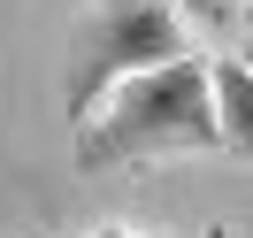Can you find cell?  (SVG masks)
<instances>
[{
  "label": "cell",
  "mask_w": 253,
  "mask_h": 238,
  "mask_svg": "<svg viewBox=\"0 0 253 238\" xmlns=\"http://www.w3.org/2000/svg\"><path fill=\"white\" fill-rule=\"evenodd\" d=\"M215 146V100H207V54H176L138 77L108 85L77 123V169H130L161 154H207Z\"/></svg>",
  "instance_id": "6da1fadb"
},
{
  "label": "cell",
  "mask_w": 253,
  "mask_h": 238,
  "mask_svg": "<svg viewBox=\"0 0 253 238\" xmlns=\"http://www.w3.org/2000/svg\"><path fill=\"white\" fill-rule=\"evenodd\" d=\"M176 54H192L176 0H92L77 16V31H69V77H62L69 123H84L108 85L138 77L154 62H176Z\"/></svg>",
  "instance_id": "7a4b0ae2"
},
{
  "label": "cell",
  "mask_w": 253,
  "mask_h": 238,
  "mask_svg": "<svg viewBox=\"0 0 253 238\" xmlns=\"http://www.w3.org/2000/svg\"><path fill=\"white\" fill-rule=\"evenodd\" d=\"M207 100H215V146L253 169V62H207Z\"/></svg>",
  "instance_id": "3957f363"
},
{
  "label": "cell",
  "mask_w": 253,
  "mask_h": 238,
  "mask_svg": "<svg viewBox=\"0 0 253 238\" xmlns=\"http://www.w3.org/2000/svg\"><path fill=\"white\" fill-rule=\"evenodd\" d=\"M184 16H200V23H230V0H176Z\"/></svg>",
  "instance_id": "277c9868"
},
{
  "label": "cell",
  "mask_w": 253,
  "mask_h": 238,
  "mask_svg": "<svg viewBox=\"0 0 253 238\" xmlns=\"http://www.w3.org/2000/svg\"><path fill=\"white\" fill-rule=\"evenodd\" d=\"M246 8V47H238V62H253V0H238Z\"/></svg>",
  "instance_id": "5b68a950"
},
{
  "label": "cell",
  "mask_w": 253,
  "mask_h": 238,
  "mask_svg": "<svg viewBox=\"0 0 253 238\" xmlns=\"http://www.w3.org/2000/svg\"><path fill=\"white\" fill-rule=\"evenodd\" d=\"M92 238H123V231H92ZM207 238H215V231H207Z\"/></svg>",
  "instance_id": "8992f818"
},
{
  "label": "cell",
  "mask_w": 253,
  "mask_h": 238,
  "mask_svg": "<svg viewBox=\"0 0 253 238\" xmlns=\"http://www.w3.org/2000/svg\"><path fill=\"white\" fill-rule=\"evenodd\" d=\"M230 8H238V0H230Z\"/></svg>",
  "instance_id": "52a82bcc"
},
{
  "label": "cell",
  "mask_w": 253,
  "mask_h": 238,
  "mask_svg": "<svg viewBox=\"0 0 253 238\" xmlns=\"http://www.w3.org/2000/svg\"><path fill=\"white\" fill-rule=\"evenodd\" d=\"M215 238H222V231H215Z\"/></svg>",
  "instance_id": "ba28073f"
}]
</instances>
